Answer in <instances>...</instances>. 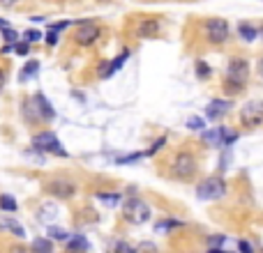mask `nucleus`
I'll return each instance as SVG.
<instances>
[{"label": "nucleus", "mask_w": 263, "mask_h": 253, "mask_svg": "<svg viewBox=\"0 0 263 253\" xmlns=\"http://www.w3.org/2000/svg\"><path fill=\"white\" fill-rule=\"evenodd\" d=\"M49 239H58V242H67V239H70V232H67L65 228L49 226Z\"/></svg>", "instance_id": "b1692460"}, {"label": "nucleus", "mask_w": 263, "mask_h": 253, "mask_svg": "<svg viewBox=\"0 0 263 253\" xmlns=\"http://www.w3.org/2000/svg\"><path fill=\"white\" fill-rule=\"evenodd\" d=\"M0 228H3V230H7V232H12V235L19 237V239H23V237H26V230H23V226L19 223V221H14V219H3Z\"/></svg>", "instance_id": "4468645a"}, {"label": "nucleus", "mask_w": 263, "mask_h": 253, "mask_svg": "<svg viewBox=\"0 0 263 253\" xmlns=\"http://www.w3.org/2000/svg\"><path fill=\"white\" fill-rule=\"evenodd\" d=\"M122 214L132 223H148L153 212H150V205H146L141 198H129L122 205Z\"/></svg>", "instance_id": "0eeeda50"}, {"label": "nucleus", "mask_w": 263, "mask_h": 253, "mask_svg": "<svg viewBox=\"0 0 263 253\" xmlns=\"http://www.w3.org/2000/svg\"><path fill=\"white\" fill-rule=\"evenodd\" d=\"M224 194H226V182L222 178H217V175L206 178L196 187V198L199 200H219Z\"/></svg>", "instance_id": "423d86ee"}, {"label": "nucleus", "mask_w": 263, "mask_h": 253, "mask_svg": "<svg viewBox=\"0 0 263 253\" xmlns=\"http://www.w3.org/2000/svg\"><path fill=\"white\" fill-rule=\"evenodd\" d=\"M3 88H5V71L0 69V90H3Z\"/></svg>", "instance_id": "58836bf2"}, {"label": "nucleus", "mask_w": 263, "mask_h": 253, "mask_svg": "<svg viewBox=\"0 0 263 253\" xmlns=\"http://www.w3.org/2000/svg\"><path fill=\"white\" fill-rule=\"evenodd\" d=\"M70 253H79V251H70Z\"/></svg>", "instance_id": "37998d69"}, {"label": "nucleus", "mask_w": 263, "mask_h": 253, "mask_svg": "<svg viewBox=\"0 0 263 253\" xmlns=\"http://www.w3.org/2000/svg\"><path fill=\"white\" fill-rule=\"evenodd\" d=\"M12 253H28V251L23 246H14V248H12Z\"/></svg>", "instance_id": "ea45409f"}, {"label": "nucleus", "mask_w": 263, "mask_h": 253, "mask_svg": "<svg viewBox=\"0 0 263 253\" xmlns=\"http://www.w3.org/2000/svg\"><path fill=\"white\" fill-rule=\"evenodd\" d=\"M21 37H23V42L35 44V42H39V39H44V35L39 33V30H26V33L21 35Z\"/></svg>", "instance_id": "c756f323"}, {"label": "nucleus", "mask_w": 263, "mask_h": 253, "mask_svg": "<svg viewBox=\"0 0 263 253\" xmlns=\"http://www.w3.org/2000/svg\"><path fill=\"white\" fill-rule=\"evenodd\" d=\"M206 244H208L210 248H219L226 244V235H210L208 239H206Z\"/></svg>", "instance_id": "c85d7f7f"}, {"label": "nucleus", "mask_w": 263, "mask_h": 253, "mask_svg": "<svg viewBox=\"0 0 263 253\" xmlns=\"http://www.w3.org/2000/svg\"><path fill=\"white\" fill-rule=\"evenodd\" d=\"M3 39L7 44H17L19 42V33L17 30H12V28H3Z\"/></svg>", "instance_id": "7c9ffc66"}, {"label": "nucleus", "mask_w": 263, "mask_h": 253, "mask_svg": "<svg viewBox=\"0 0 263 253\" xmlns=\"http://www.w3.org/2000/svg\"><path fill=\"white\" fill-rule=\"evenodd\" d=\"M196 171H199V161H196V156H194L192 152L182 150L171 159V175H173L175 180H180V182H189V180H194Z\"/></svg>", "instance_id": "f03ea898"}, {"label": "nucleus", "mask_w": 263, "mask_h": 253, "mask_svg": "<svg viewBox=\"0 0 263 253\" xmlns=\"http://www.w3.org/2000/svg\"><path fill=\"white\" fill-rule=\"evenodd\" d=\"M127 58H129V51H122V53L115 58V62H102V65H99V78H109V76H113L115 71L125 65Z\"/></svg>", "instance_id": "f8f14e48"}, {"label": "nucleus", "mask_w": 263, "mask_h": 253, "mask_svg": "<svg viewBox=\"0 0 263 253\" xmlns=\"http://www.w3.org/2000/svg\"><path fill=\"white\" fill-rule=\"evenodd\" d=\"M139 37L141 39H153L159 35V21H155V19H146V21L139 23Z\"/></svg>", "instance_id": "ddd939ff"}, {"label": "nucleus", "mask_w": 263, "mask_h": 253, "mask_svg": "<svg viewBox=\"0 0 263 253\" xmlns=\"http://www.w3.org/2000/svg\"><path fill=\"white\" fill-rule=\"evenodd\" d=\"M132 253H159V251H157V246H155L153 242H141V244H137V246L132 248Z\"/></svg>", "instance_id": "cd10ccee"}, {"label": "nucleus", "mask_w": 263, "mask_h": 253, "mask_svg": "<svg viewBox=\"0 0 263 253\" xmlns=\"http://www.w3.org/2000/svg\"><path fill=\"white\" fill-rule=\"evenodd\" d=\"M95 198L99 200L102 205H106V207H118L120 205V200H122V196L120 194H104V191H99V194H95Z\"/></svg>", "instance_id": "f3484780"}, {"label": "nucleus", "mask_w": 263, "mask_h": 253, "mask_svg": "<svg viewBox=\"0 0 263 253\" xmlns=\"http://www.w3.org/2000/svg\"><path fill=\"white\" fill-rule=\"evenodd\" d=\"M206 42L213 44V46H219V44H226L229 42V35H231V28H229V21L224 19H208L206 21Z\"/></svg>", "instance_id": "20e7f679"}, {"label": "nucleus", "mask_w": 263, "mask_h": 253, "mask_svg": "<svg viewBox=\"0 0 263 253\" xmlns=\"http://www.w3.org/2000/svg\"><path fill=\"white\" fill-rule=\"evenodd\" d=\"M33 150L51 152V154H58V156H70V152L62 147V143L58 140V136L53 131H42V134L33 136Z\"/></svg>", "instance_id": "39448f33"}, {"label": "nucleus", "mask_w": 263, "mask_h": 253, "mask_svg": "<svg viewBox=\"0 0 263 253\" xmlns=\"http://www.w3.org/2000/svg\"><path fill=\"white\" fill-rule=\"evenodd\" d=\"M46 191L58 200H70V198H74V194H77V184L70 182V180L58 178V180L46 182Z\"/></svg>", "instance_id": "1a4fd4ad"}, {"label": "nucleus", "mask_w": 263, "mask_h": 253, "mask_svg": "<svg viewBox=\"0 0 263 253\" xmlns=\"http://www.w3.org/2000/svg\"><path fill=\"white\" fill-rule=\"evenodd\" d=\"M238 120H240V124L245 129H256V127H261L263 124V102H258V99L247 102L245 106H242Z\"/></svg>", "instance_id": "6e6552de"}, {"label": "nucleus", "mask_w": 263, "mask_h": 253, "mask_svg": "<svg viewBox=\"0 0 263 253\" xmlns=\"http://www.w3.org/2000/svg\"><path fill=\"white\" fill-rule=\"evenodd\" d=\"M0 28H10V23H7L5 19H0Z\"/></svg>", "instance_id": "a19ab883"}, {"label": "nucleus", "mask_w": 263, "mask_h": 253, "mask_svg": "<svg viewBox=\"0 0 263 253\" xmlns=\"http://www.w3.org/2000/svg\"><path fill=\"white\" fill-rule=\"evenodd\" d=\"M196 76H199V78H208V76H210V67L206 65L203 60H199V62H196Z\"/></svg>", "instance_id": "473e14b6"}, {"label": "nucleus", "mask_w": 263, "mask_h": 253, "mask_svg": "<svg viewBox=\"0 0 263 253\" xmlns=\"http://www.w3.org/2000/svg\"><path fill=\"white\" fill-rule=\"evenodd\" d=\"M238 248H240V253H252V246H249L245 239H240V242H238Z\"/></svg>", "instance_id": "e433bc0d"}, {"label": "nucleus", "mask_w": 263, "mask_h": 253, "mask_svg": "<svg viewBox=\"0 0 263 253\" xmlns=\"http://www.w3.org/2000/svg\"><path fill=\"white\" fill-rule=\"evenodd\" d=\"M17 3H19V0H0V5H3V7H14Z\"/></svg>", "instance_id": "4c0bfd02"}, {"label": "nucleus", "mask_w": 263, "mask_h": 253, "mask_svg": "<svg viewBox=\"0 0 263 253\" xmlns=\"http://www.w3.org/2000/svg\"><path fill=\"white\" fill-rule=\"evenodd\" d=\"M187 129L203 131V129H206V120H201L199 115H192V118H187Z\"/></svg>", "instance_id": "bb28decb"}, {"label": "nucleus", "mask_w": 263, "mask_h": 253, "mask_svg": "<svg viewBox=\"0 0 263 253\" xmlns=\"http://www.w3.org/2000/svg\"><path fill=\"white\" fill-rule=\"evenodd\" d=\"M30 253H53V242H51L49 237H37L30 244Z\"/></svg>", "instance_id": "2eb2a0df"}, {"label": "nucleus", "mask_w": 263, "mask_h": 253, "mask_svg": "<svg viewBox=\"0 0 263 253\" xmlns=\"http://www.w3.org/2000/svg\"><path fill=\"white\" fill-rule=\"evenodd\" d=\"M249 78V62L245 58H231L226 67V78H224V90L238 92L247 86Z\"/></svg>", "instance_id": "f257e3e1"}, {"label": "nucleus", "mask_w": 263, "mask_h": 253, "mask_svg": "<svg viewBox=\"0 0 263 253\" xmlns=\"http://www.w3.org/2000/svg\"><path fill=\"white\" fill-rule=\"evenodd\" d=\"M240 138L236 129H229V127H222V147H231L236 140Z\"/></svg>", "instance_id": "4be33fe9"}, {"label": "nucleus", "mask_w": 263, "mask_h": 253, "mask_svg": "<svg viewBox=\"0 0 263 253\" xmlns=\"http://www.w3.org/2000/svg\"><path fill=\"white\" fill-rule=\"evenodd\" d=\"M203 140L210 143V145H219V147H222V127H217V129H206V131H203Z\"/></svg>", "instance_id": "412c9836"}, {"label": "nucleus", "mask_w": 263, "mask_h": 253, "mask_svg": "<svg viewBox=\"0 0 263 253\" xmlns=\"http://www.w3.org/2000/svg\"><path fill=\"white\" fill-rule=\"evenodd\" d=\"M180 226H185L180 219H164V221H159L157 223V230L166 232V230H173V228H180Z\"/></svg>", "instance_id": "393cba45"}, {"label": "nucleus", "mask_w": 263, "mask_h": 253, "mask_svg": "<svg viewBox=\"0 0 263 253\" xmlns=\"http://www.w3.org/2000/svg\"><path fill=\"white\" fill-rule=\"evenodd\" d=\"M14 51H17L19 55H28L30 46H28V42H19V44H14Z\"/></svg>", "instance_id": "f704fd0d"}, {"label": "nucleus", "mask_w": 263, "mask_h": 253, "mask_svg": "<svg viewBox=\"0 0 263 253\" xmlns=\"http://www.w3.org/2000/svg\"><path fill=\"white\" fill-rule=\"evenodd\" d=\"M210 253H229V251H219V248H210Z\"/></svg>", "instance_id": "79ce46f5"}, {"label": "nucleus", "mask_w": 263, "mask_h": 253, "mask_svg": "<svg viewBox=\"0 0 263 253\" xmlns=\"http://www.w3.org/2000/svg\"><path fill=\"white\" fill-rule=\"evenodd\" d=\"M55 212H58V207L55 205H51V203H46V210L39 214V219H44V221H51L55 216Z\"/></svg>", "instance_id": "2f4dec72"}, {"label": "nucleus", "mask_w": 263, "mask_h": 253, "mask_svg": "<svg viewBox=\"0 0 263 253\" xmlns=\"http://www.w3.org/2000/svg\"><path fill=\"white\" fill-rule=\"evenodd\" d=\"M67 26H72V21H62V23H51L49 30H55V33H60V30H65Z\"/></svg>", "instance_id": "c9c22d12"}, {"label": "nucleus", "mask_w": 263, "mask_h": 253, "mask_svg": "<svg viewBox=\"0 0 263 253\" xmlns=\"http://www.w3.org/2000/svg\"><path fill=\"white\" fill-rule=\"evenodd\" d=\"M35 74H39V60H28L26 65H23V69H21V81H30Z\"/></svg>", "instance_id": "a211bd4d"}, {"label": "nucleus", "mask_w": 263, "mask_h": 253, "mask_svg": "<svg viewBox=\"0 0 263 253\" xmlns=\"http://www.w3.org/2000/svg\"><path fill=\"white\" fill-rule=\"evenodd\" d=\"M88 248H90V244H88V239L83 235H74V237H70V239H67V251L83 253V251H88Z\"/></svg>", "instance_id": "dca6fc26"}, {"label": "nucleus", "mask_w": 263, "mask_h": 253, "mask_svg": "<svg viewBox=\"0 0 263 253\" xmlns=\"http://www.w3.org/2000/svg\"><path fill=\"white\" fill-rule=\"evenodd\" d=\"M231 108H233V102H231V99H213V102L206 106V118L217 120V118H222V115H226V111H231Z\"/></svg>", "instance_id": "9b49d317"}, {"label": "nucleus", "mask_w": 263, "mask_h": 253, "mask_svg": "<svg viewBox=\"0 0 263 253\" xmlns=\"http://www.w3.org/2000/svg\"><path fill=\"white\" fill-rule=\"evenodd\" d=\"M46 44H49V46H55V44H58V39H60V33H55V30H49V35H46Z\"/></svg>", "instance_id": "72a5a7b5"}, {"label": "nucleus", "mask_w": 263, "mask_h": 253, "mask_svg": "<svg viewBox=\"0 0 263 253\" xmlns=\"http://www.w3.org/2000/svg\"><path fill=\"white\" fill-rule=\"evenodd\" d=\"M238 35H240V39H245V42H254V39L258 37V30L254 26H249V23H240V26H238Z\"/></svg>", "instance_id": "6ab92c4d"}, {"label": "nucleus", "mask_w": 263, "mask_h": 253, "mask_svg": "<svg viewBox=\"0 0 263 253\" xmlns=\"http://www.w3.org/2000/svg\"><path fill=\"white\" fill-rule=\"evenodd\" d=\"M0 210L3 212H17L19 210L17 198L10 196V194H0Z\"/></svg>", "instance_id": "aec40b11"}, {"label": "nucleus", "mask_w": 263, "mask_h": 253, "mask_svg": "<svg viewBox=\"0 0 263 253\" xmlns=\"http://www.w3.org/2000/svg\"><path fill=\"white\" fill-rule=\"evenodd\" d=\"M99 37H102V28L97 26V23H90V21H81L79 23V28L74 30V44L77 46H81V49H90V46H95V44L99 42Z\"/></svg>", "instance_id": "7ed1b4c3"}, {"label": "nucleus", "mask_w": 263, "mask_h": 253, "mask_svg": "<svg viewBox=\"0 0 263 253\" xmlns=\"http://www.w3.org/2000/svg\"><path fill=\"white\" fill-rule=\"evenodd\" d=\"M33 104H35V108H37L39 120H46V122H51V120L55 118L53 106L49 104V99H46V95H44V92H37V95H35V97H33Z\"/></svg>", "instance_id": "9d476101"}, {"label": "nucleus", "mask_w": 263, "mask_h": 253, "mask_svg": "<svg viewBox=\"0 0 263 253\" xmlns=\"http://www.w3.org/2000/svg\"><path fill=\"white\" fill-rule=\"evenodd\" d=\"M164 145H166V136H159V138L155 140L153 145H150L148 150L143 152V156H155V154H157V152L162 150V147H164Z\"/></svg>", "instance_id": "a878e982"}, {"label": "nucleus", "mask_w": 263, "mask_h": 253, "mask_svg": "<svg viewBox=\"0 0 263 253\" xmlns=\"http://www.w3.org/2000/svg\"><path fill=\"white\" fill-rule=\"evenodd\" d=\"M23 118H26V122L39 120V113H37V108H35L33 99H26V104H23Z\"/></svg>", "instance_id": "5701e85b"}]
</instances>
